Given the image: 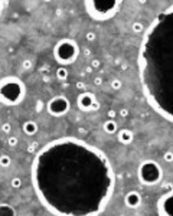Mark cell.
Instances as JSON below:
<instances>
[{
  "label": "cell",
  "mask_w": 173,
  "mask_h": 216,
  "mask_svg": "<svg viewBox=\"0 0 173 216\" xmlns=\"http://www.w3.org/2000/svg\"><path fill=\"white\" fill-rule=\"evenodd\" d=\"M69 180L39 198L55 216H97L113 196V169L107 156L77 138L53 140L36 154L32 180Z\"/></svg>",
  "instance_id": "1"
},
{
  "label": "cell",
  "mask_w": 173,
  "mask_h": 216,
  "mask_svg": "<svg viewBox=\"0 0 173 216\" xmlns=\"http://www.w3.org/2000/svg\"><path fill=\"white\" fill-rule=\"evenodd\" d=\"M137 63L149 105L173 123V4L146 30Z\"/></svg>",
  "instance_id": "2"
},
{
  "label": "cell",
  "mask_w": 173,
  "mask_h": 216,
  "mask_svg": "<svg viewBox=\"0 0 173 216\" xmlns=\"http://www.w3.org/2000/svg\"><path fill=\"white\" fill-rule=\"evenodd\" d=\"M26 94V86L16 76H6L0 82V100L4 105H17Z\"/></svg>",
  "instance_id": "3"
},
{
  "label": "cell",
  "mask_w": 173,
  "mask_h": 216,
  "mask_svg": "<svg viewBox=\"0 0 173 216\" xmlns=\"http://www.w3.org/2000/svg\"><path fill=\"white\" fill-rule=\"evenodd\" d=\"M85 10L91 17L97 22L110 20L118 13L121 2H98V0H86Z\"/></svg>",
  "instance_id": "4"
},
{
  "label": "cell",
  "mask_w": 173,
  "mask_h": 216,
  "mask_svg": "<svg viewBox=\"0 0 173 216\" xmlns=\"http://www.w3.org/2000/svg\"><path fill=\"white\" fill-rule=\"evenodd\" d=\"M79 55V46L74 39H61L53 48V58L61 66L71 65Z\"/></svg>",
  "instance_id": "5"
},
{
  "label": "cell",
  "mask_w": 173,
  "mask_h": 216,
  "mask_svg": "<svg viewBox=\"0 0 173 216\" xmlns=\"http://www.w3.org/2000/svg\"><path fill=\"white\" fill-rule=\"evenodd\" d=\"M137 177L140 183L146 186H154L163 179V169L154 160H144L137 169Z\"/></svg>",
  "instance_id": "6"
},
{
  "label": "cell",
  "mask_w": 173,
  "mask_h": 216,
  "mask_svg": "<svg viewBox=\"0 0 173 216\" xmlns=\"http://www.w3.org/2000/svg\"><path fill=\"white\" fill-rule=\"evenodd\" d=\"M71 108V104L68 101L67 97L64 95H55L53 98L48 101L46 104V111L51 114L52 117H62L65 115Z\"/></svg>",
  "instance_id": "7"
},
{
  "label": "cell",
  "mask_w": 173,
  "mask_h": 216,
  "mask_svg": "<svg viewBox=\"0 0 173 216\" xmlns=\"http://www.w3.org/2000/svg\"><path fill=\"white\" fill-rule=\"evenodd\" d=\"M157 212L159 216H173V189L159 198Z\"/></svg>",
  "instance_id": "8"
},
{
  "label": "cell",
  "mask_w": 173,
  "mask_h": 216,
  "mask_svg": "<svg viewBox=\"0 0 173 216\" xmlns=\"http://www.w3.org/2000/svg\"><path fill=\"white\" fill-rule=\"evenodd\" d=\"M95 101H97V98H95V95L92 92H88V91H84V92H81L78 95V98H77V105H78V108L81 110V111H91V108H92V104H94Z\"/></svg>",
  "instance_id": "9"
},
{
  "label": "cell",
  "mask_w": 173,
  "mask_h": 216,
  "mask_svg": "<svg viewBox=\"0 0 173 216\" xmlns=\"http://www.w3.org/2000/svg\"><path fill=\"white\" fill-rule=\"evenodd\" d=\"M124 203H126V206L130 209L139 208V206L141 205V196H140V193L134 192V190H133V192H128L124 198Z\"/></svg>",
  "instance_id": "10"
},
{
  "label": "cell",
  "mask_w": 173,
  "mask_h": 216,
  "mask_svg": "<svg viewBox=\"0 0 173 216\" xmlns=\"http://www.w3.org/2000/svg\"><path fill=\"white\" fill-rule=\"evenodd\" d=\"M118 141L123 143V144H130L133 141V138H134V134H133L131 130H128V128H123V130L118 131Z\"/></svg>",
  "instance_id": "11"
},
{
  "label": "cell",
  "mask_w": 173,
  "mask_h": 216,
  "mask_svg": "<svg viewBox=\"0 0 173 216\" xmlns=\"http://www.w3.org/2000/svg\"><path fill=\"white\" fill-rule=\"evenodd\" d=\"M22 128H23V133L26 135H35L38 133V124L35 123V121H26V123H23Z\"/></svg>",
  "instance_id": "12"
},
{
  "label": "cell",
  "mask_w": 173,
  "mask_h": 216,
  "mask_svg": "<svg viewBox=\"0 0 173 216\" xmlns=\"http://www.w3.org/2000/svg\"><path fill=\"white\" fill-rule=\"evenodd\" d=\"M0 216H16L15 208L7 205V203H2L0 205Z\"/></svg>",
  "instance_id": "13"
},
{
  "label": "cell",
  "mask_w": 173,
  "mask_h": 216,
  "mask_svg": "<svg viewBox=\"0 0 173 216\" xmlns=\"http://www.w3.org/2000/svg\"><path fill=\"white\" fill-rule=\"evenodd\" d=\"M102 128H104V131H106L107 134H116V131H117L116 120H107L106 123L102 124Z\"/></svg>",
  "instance_id": "14"
},
{
  "label": "cell",
  "mask_w": 173,
  "mask_h": 216,
  "mask_svg": "<svg viewBox=\"0 0 173 216\" xmlns=\"http://www.w3.org/2000/svg\"><path fill=\"white\" fill-rule=\"evenodd\" d=\"M68 69H67V66H58V69H57V72H55V75H57V78L58 79H67L68 78Z\"/></svg>",
  "instance_id": "15"
},
{
  "label": "cell",
  "mask_w": 173,
  "mask_h": 216,
  "mask_svg": "<svg viewBox=\"0 0 173 216\" xmlns=\"http://www.w3.org/2000/svg\"><path fill=\"white\" fill-rule=\"evenodd\" d=\"M10 163H12V159L7 156V154H3V156L0 157V166H2L3 169L9 167V166H10Z\"/></svg>",
  "instance_id": "16"
},
{
  "label": "cell",
  "mask_w": 173,
  "mask_h": 216,
  "mask_svg": "<svg viewBox=\"0 0 173 216\" xmlns=\"http://www.w3.org/2000/svg\"><path fill=\"white\" fill-rule=\"evenodd\" d=\"M131 30L134 32V33H141V32L144 30L143 23H141V22H134L131 25Z\"/></svg>",
  "instance_id": "17"
},
{
  "label": "cell",
  "mask_w": 173,
  "mask_h": 216,
  "mask_svg": "<svg viewBox=\"0 0 173 216\" xmlns=\"http://www.w3.org/2000/svg\"><path fill=\"white\" fill-rule=\"evenodd\" d=\"M121 86H123V82H121V79L118 78H114L113 81H111V88L113 90H121Z\"/></svg>",
  "instance_id": "18"
},
{
  "label": "cell",
  "mask_w": 173,
  "mask_h": 216,
  "mask_svg": "<svg viewBox=\"0 0 173 216\" xmlns=\"http://www.w3.org/2000/svg\"><path fill=\"white\" fill-rule=\"evenodd\" d=\"M17 143H19V138L16 137V135H9L7 144L10 145V147H16V145H17Z\"/></svg>",
  "instance_id": "19"
},
{
  "label": "cell",
  "mask_w": 173,
  "mask_h": 216,
  "mask_svg": "<svg viewBox=\"0 0 173 216\" xmlns=\"http://www.w3.org/2000/svg\"><path fill=\"white\" fill-rule=\"evenodd\" d=\"M10 186L13 187V189H19V187L22 186V180H20L19 177H13L10 182Z\"/></svg>",
  "instance_id": "20"
},
{
  "label": "cell",
  "mask_w": 173,
  "mask_h": 216,
  "mask_svg": "<svg viewBox=\"0 0 173 216\" xmlns=\"http://www.w3.org/2000/svg\"><path fill=\"white\" fill-rule=\"evenodd\" d=\"M163 160H165L166 163H172L173 161V151H166V153L163 154Z\"/></svg>",
  "instance_id": "21"
},
{
  "label": "cell",
  "mask_w": 173,
  "mask_h": 216,
  "mask_svg": "<svg viewBox=\"0 0 173 216\" xmlns=\"http://www.w3.org/2000/svg\"><path fill=\"white\" fill-rule=\"evenodd\" d=\"M2 131H3V133H6V134H9V133L12 131V124L4 123L3 125H2Z\"/></svg>",
  "instance_id": "22"
},
{
  "label": "cell",
  "mask_w": 173,
  "mask_h": 216,
  "mask_svg": "<svg viewBox=\"0 0 173 216\" xmlns=\"http://www.w3.org/2000/svg\"><path fill=\"white\" fill-rule=\"evenodd\" d=\"M100 66H101V61L100 59H92L91 61V68H92V69H98Z\"/></svg>",
  "instance_id": "23"
},
{
  "label": "cell",
  "mask_w": 173,
  "mask_h": 216,
  "mask_svg": "<svg viewBox=\"0 0 173 216\" xmlns=\"http://www.w3.org/2000/svg\"><path fill=\"white\" fill-rule=\"evenodd\" d=\"M85 37H86V41L88 42H92V41H95V33L94 32H86Z\"/></svg>",
  "instance_id": "24"
},
{
  "label": "cell",
  "mask_w": 173,
  "mask_h": 216,
  "mask_svg": "<svg viewBox=\"0 0 173 216\" xmlns=\"http://www.w3.org/2000/svg\"><path fill=\"white\" fill-rule=\"evenodd\" d=\"M22 66H23V69H30V68H32V61H29V59L23 61V62H22Z\"/></svg>",
  "instance_id": "25"
},
{
  "label": "cell",
  "mask_w": 173,
  "mask_h": 216,
  "mask_svg": "<svg viewBox=\"0 0 173 216\" xmlns=\"http://www.w3.org/2000/svg\"><path fill=\"white\" fill-rule=\"evenodd\" d=\"M36 147H38V143H36V141H35V143H30V144H29V149H27V151H29V153H35Z\"/></svg>",
  "instance_id": "26"
},
{
  "label": "cell",
  "mask_w": 173,
  "mask_h": 216,
  "mask_svg": "<svg viewBox=\"0 0 173 216\" xmlns=\"http://www.w3.org/2000/svg\"><path fill=\"white\" fill-rule=\"evenodd\" d=\"M94 85L95 86H101L102 85V78H101V76H97V78H94Z\"/></svg>",
  "instance_id": "27"
},
{
  "label": "cell",
  "mask_w": 173,
  "mask_h": 216,
  "mask_svg": "<svg viewBox=\"0 0 173 216\" xmlns=\"http://www.w3.org/2000/svg\"><path fill=\"white\" fill-rule=\"evenodd\" d=\"M120 115L123 117V118L128 117V110H127V108H121V110H120Z\"/></svg>",
  "instance_id": "28"
},
{
  "label": "cell",
  "mask_w": 173,
  "mask_h": 216,
  "mask_svg": "<svg viewBox=\"0 0 173 216\" xmlns=\"http://www.w3.org/2000/svg\"><path fill=\"white\" fill-rule=\"evenodd\" d=\"M98 110H100V102H98V101H95L94 104H92V108H91V111L95 112V111H98Z\"/></svg>",
  "instance_id": "29"
},
{
  "label": "cell",
  "mask_w": 173,
  "mask_h": 216,
  "mask_svg": "<svg viewBox=\"0 0 173 216\" xmlns=\"http://www.w3.org/2000/svg\"><path fill=\"white\" fill-rule=\"evenodd\" d=\"M108 118L110 120H114V118H116V111H114V110H110V111H108Z\"/></svg>",
  "instance_id": "30"
},
{
  "label": "cell",
  "mask_w": 173,
  "mask_h": 216,
  "mask_svg": "<svg viewBox=\"0 0 173 216\" xmlns=\"http://www.w3.org/2000/svg\"><path fill=\"white\" fill-rule=\"evenodd\" d=\"M77 86H78V88H82V90H85V85H84L82 82H78V84H77Z\"/></svg>",
  "instance_id": "31"
},
{
  "label": "cell",
  "mask_w": 173,
  "mask_h": 216,
  "mask_svg": "<svg viewBox=\"0 0 173 216\" xmlns=\"http://www.w3.org/2000/svg\"><path fill=\"white\" fill-rule=\"evenodd\" d=\"M90 49H84V55H85V56H88V55H90Z\"/></svg>",
  "instance_id": "32"
},
{
  "label": "cell",
  "mask_w": 173,
  "mask_h": 216,
  "mask_svg": "<svg viewBox=\"0 0 173 216\" xmlns=\"http://www.w3.org/2000/svg\"><path fill=\"white\" fill-rule=\"evenodd\" d=\"M78 133H81V134H84V133H85V130H84V128H78Z\"/></svg>",
  "instance_id": "33"
}]
</instances>
